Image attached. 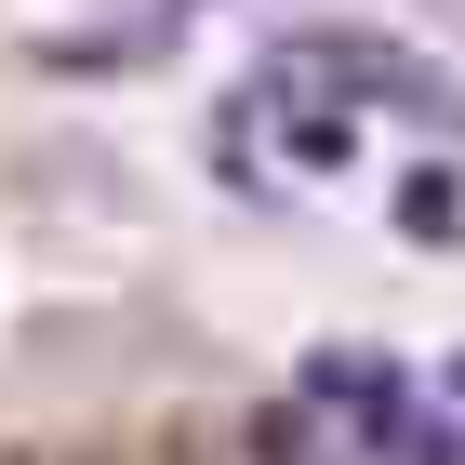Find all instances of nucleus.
Segmentation results:
<instances>
[{
  "instance_id": "obj_1",
  "label": "nucleus",
  "mask_w": 465,
  "mask_h": 465,
  "mask_svg": "<svg viewBox=\"0 0 465 465\" xmlns=\"http://www.w3.org/2000/svg\"><path fill=\"white\" fill-rule=\"evenodd\" d=\"M452 14H465V0H452Z\"/></svg>"
}]
</instances>
